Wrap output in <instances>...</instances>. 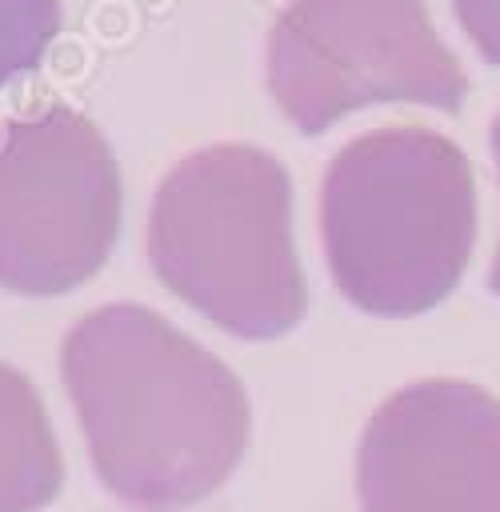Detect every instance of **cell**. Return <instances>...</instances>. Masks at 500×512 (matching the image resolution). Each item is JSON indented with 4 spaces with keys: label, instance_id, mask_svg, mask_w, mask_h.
Masks as SVG:
<instances>
[{
    "label": "cell",
    "instance_id": "obj_6",
    "mask_svg": "<svg viewBox=\"0 0 500 512\" xmlns=\"http://www.w3.org/2000/svg\"><path fill=\"white\" fill-rule=\"evenodd\" d=\"M364 512H500V400L468 380L392 392L356 448Z\"/></svg>",
    "mask_w": 500,
    "mask_h": 512
},
{
    "label": "cell",
    "instance_id": "obj_4",
    "mask_svg": "<svg viewBox=\"0 0 500 512\" xmlns=\"http://www.w3.org/2000/svg\"><path fill=\"white\" fill-rule=\"evenodd\" d=\"M268 88L288 124L316 136L384 100L452 112L468 76L424 0H288L268 32Z\"/></svg>",
    "mask_w": 500,
    "mask_h": 512
},
{
    "label": "cell",
    "instance_id": "obj_3",
    "mask_svg": "<svg viewBox=\"0 0 500 512\" xmlns=\"http://www.w3.org/2000/svg\"><path fill=\"white\" fill-rule=\"evenodd\" d=\"M156 280L240 340H272L308 308L292 244V180L252 144H212L168 168L148 212Z\"/></svg>",
    "mask_w": 500,
    "mask_h": 512
},
{
    "label": "cell",
    "instance_id": "obj_5",
    "mask_svg": "<svg viewBox=\"0 0 500 512\" xmlns=\"http://www.w3.org/2000/svg\"><path fill=\"white\" fill-rule=\"evenodd\" d=\"M120 172L104 132L68 104L0 116V288L60 296L108 260Z\"/></svg>",
    "mask_w": 500,
    "mask_h": 512
},
{
    "label": "cell",
    "instance_id": "obj_7",
    "mask_svg": "<svg viewBox=\"0 0 500 512\" xmlns=\"http://www.w3.org/2000/svg\"><path fill=\"white\" fill-rule=\"evenodd\" d=\"M64 480L60 448L32 380L0 360V512L44 508Z\"/></svg>",
    "mask_w": 500,
    "mask_h": 512
},
{
    "label": "cell",
    "instance_id": "obj_2",
    "mask_svg": "<svg viewBox=\"0 0 500 512\" xmlns=\"http://www.w3.org/2000/svg\"><path fill=\"white\" fill-rule=\"evenodd\" d=\"M320 236L336 288L360 312L436 308L456 288L476 240L468 156L416 124L348 140L324 172Z\"/></svg>",
    "mask_w": 500,
    "mask_h": 512
},
{
    "label": "cell",
    "instance_id": "obj_10",
    "mask_svg": "<svg viewBox=\"0 0 500 512\" xmlns=\"http://www.w3.org/2000/svg\"><path fill=\"white\" fill-rule=\"evenodd\" d=\"M492 156H496V172H500V116H496V124H492ZM488 288L500 296V248H496L492 272H488Z\"/></svg>",
    "mask_w": 500,
    "mask_h": 512
},
{
    "label": "cell",
    "instance_id": "obj_1",
    "mask_svg": "<svg viewBox=\"0 0 500 512\" xmlns=\"http://www.w3.org/2000/svg\"><path fill=\"white\" fill-rule=\"evenodd\" d=\"M60 376L100 484L128 508H192L244 456V384L144 304L80 316L60 344Z\"/></svg>",
    "mask_w": 500,
    "mask_h": 512
},
{
    "label": "cell",
    "instance_id": "obj_8",
    "mask_svg": "<svg viewBox=\"0 0 500 512\" xmlns=\"http://www.w3.org/2000/svg\"><path fill=\"white\" fill-rule=\"evenodd\" d=\"M60 32L56 0H0V88L32 72Z\"/></svg>",
    "mask_w": 500,
    "mask_h": 512
},
{
    "label": "cell",
    "instance_id": "obj_9",
    "mask_svg": "<svg viewBox=\"0 0 500 512\" xmlns=\"http://www.w3.org/2000/svg\"><path fill=\"white\" fill-rule=\"evenodd\" d=\"M460 28L488 64H500V0H452Z\"/></svg>",
    "mask_w": 500,
    "mask_h": 512
}]
</instances>
